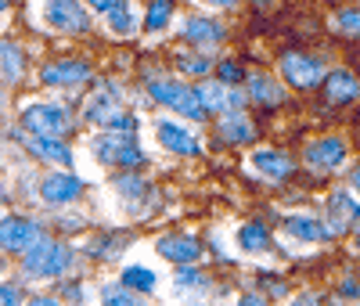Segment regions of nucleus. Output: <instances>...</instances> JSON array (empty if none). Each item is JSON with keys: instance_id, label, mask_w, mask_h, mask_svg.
Listing matches in <instances>:
<instances>
[{"instance_id": "obj_41", "label": "nucleus", "mask_w": 360, "mask_h": 306, "mask_svg": "<svg viewBox=\"0 0 360 306\" xmlns=\"http://www.w3.org/2000/svg\"><path fill=\"white\" fill-rule=\"evenodd\" d=\"M292 306H317V299H314V295H303V299H295Z\"/></svg>"}, {"instance_id": "obj_18", "label": "nucleus", "mask_w": 360, "mask_h": 306, "mask_svg": "<svg viewBox=\"0 0 360 306\" xmlns=\"http://www.w3.org/2000/svg\"><path fill=\"white\" fill-rule=\"evenodd\" d=\"M101 22H105V33H108V37H115V40L134 37L137 29L144 25V18H141V15H137V8H134V0H119V4H115L112 11H105V15H101Z\"/></svg>"}, {"instance_id": "obj_23", "label": "nucleus", "mask_w": 360, "mask_h": 306, "mask_svg": "<svg viewBox=\"0 0 360 306\" xmlns=\"http://www.w3.org/2000/svg\"><path fill=\"white\" fill-rule=\"evenodd\" d=\"M220 137L227 141V144H249L252 137H256V130H252V122L242 115V112H224V119H220Z\"/></svg>"}, {"instance_id": "obj_1", "label": "nucleus", "mask_w": 360, "mask_h": 306, "mask_svg": "<svg viewBox=\"0 0 360 306\" xmlns=\"http://www.w3.org/2000/svg\"><path fill=\"white\" fill-rule=\"evenodd\" d=\"M148 94H152V101H159L162 108H169L176 119H191L198 122L205 115L202 101H198V90L180 83L176 76H162V72H152L148 76Z\"/></svg>"}, {"instance_id": "obj_5", "label": "nucleus", "mask_w": 360, "mask_h": 306, "mask_svg": "<svg viewBox=\"0 0 360 306\" xmlns=\"http://www.w3.org/2000/svg\"><path fill=\"white\" fill-rule=\"evenodd\" d=\"M40 22L51 33L62 37H79L90 29V8L83 0H44L40 4Z\"/></svg>"}, {"instance_id": "obj_37", "label": "nucleus", "mask_w": 360, "mask_h": 306, "mask_svg": "<svg viewBox=\"0 0 360 306\" xmlns=\"http://www.w3.org/2000/svg\"><path fill=\"white\" fill-rule=\"evenodd\" d=\"M202 8H213V11H231V8H238V0H198Z\"/></svg>"}, {"instance_id": "obj_19", "label": "nucleus", "mask_w": 360, "mask_h": 306, "mask_svg": "<svg viewBox=\"0 0 360 306\" xmlns=\"http://www.w3.org/2000/svg\"><path fill=\"white\" fill-rule=\"evenodd\" d=\"M324 98L332 105H353L360 98V79L346 69H332L324 76Z\"/></svg>"}, {"instance_id": "obj_16", "label": "nucleus", "mask_w": 360, "mask_h": 306, "mask_svg": "<svg viewBox=\"0 0 360 306\" xmlns=\"http://www.w3.org/2000/svg\"><path fill=\"white\" fill-rule=\"evenodd\" d=\"M281 231L299 245H321V241H328V234H332V227H328L321 217H310V212H295V217H285V224H281Z\"/></svg>"}, {"instance_id": "obj_33", "label": "nucleus", "mask_w": 360, "mask_h": 306, "mask_svg": "<svg viewBox=\"0 0 360 306\" xmlns=\"http://www.w3.org/2000/svg\"><path fill=\"white\" fill-rule=\"evenodd\" d=\"M217 72H220V79H224V83H242V79H245L242 65H238L234 58H224L220 65H217Z\"/></svg>"}, {"instance_id": "obj_43", "label": "nucleus", "mask_w": 360, "mask_h": 306, "mask_svg": "<svg viewBox=\"0 0 360 306\" xmlns=\"http://www.w3.org/2000/svg\"><path fill=\"white\" fill-rule=\"evenodd\" d=\"M328 306H349V299H342V295H339V299H332Z\"/></svg>"}, {"instance_id": "obj_7", "label": "nucleus", "mask_w": 360, "mask_h": 306, "mask_svg": "<svg viewBox=\"0 0 360 306\" xmlns=\"http://www.w3.org/2000/svg\"><path fill=\"white\" fill-rule=\"evenodd\" d=\"M152 137H155V144H159L162 151H169V155H184V159H191V155H198V151H202L198 134L188 127V122H180L176 115L155 119V122H152Z\"/></svg>"}, {"instance_id": "obj_29", "label": "nucleus", "mask_w": 360, "mask_h": 306, "mask_svg": "<svg viewBox=\"0 0 360 306\" xmlns=\"http://www.w3.org/2000/svg\"><path fill=\"white\" fill-rule=\"evenodd\" d=\"M101 306H144V299H141V292L115 281V285H101Z\"/></svg>"}, {"instance_id": "obj_31", "label": "nucleus", "mask_w": 360, "mask_h": 306, "mask_svg": "<svg viewBox=\"0 0 360 306\" xmlns=\"http://www.w3.org/2000/svg\"><path fill=\"white\" fill-rule=\"evenodd\" d=\"M0 54H4V83H18L22 79V69H25V54L15 40H4V47H0Z\"/></svg>"}, {"instance_id": "obj_22", "label": "nucleus", "mask_w": 360, "mask_h": 306, "mask_svg": "<svg viewBox=\"0 0 360 306\" xmlns=\"http://www.w3.org/2000/svg\"><path fill=\"white\" fill-rule=\"evenodd\" d=\"M245 90H249V101H256V105H281L285 101V79H274L266 72H252Z\"/></svg>"}, {"instance_id": "obj_39", "label": "nucleus", "mask_w": 360, "mask_h": 306, "mask_svg": "<svg viewBox=\"0 0 360 306\" xmlns=\"http://www.w3.org/2000/svg\"><path fill=\"white\" fill-rule=\"evenodd\" d=\"M25 306H62V302H58L54 295H37V299H29Z\"/></svg>"}, {"instance_id": "obj_42", "label": "nucleus", "mask_w": 360, "mask_h": 306, "mask_svg": "<svg viewBox=\"0 0 360 306\" xmlns=\"http://www.w3.org/2000/svg\"><path fill=\"white\" fill-rule=\"evenodd\" d=\"M353 253H356V256H360V227H356V231H353Z\"/></svg>"}, {"instance_id": "obj_35", "label": "nucleus", "mask_w": 360, "mask_h": 306, "mask_svg": "<svg viewBox=\"0 0 360 306\" xmlns=\"http://www.w3.org/2000/svg\"><path fill=\"white\" fill-rule=\"evenodd\" d=\"M0 306H22V295H18L15 285H4V288H0Z\"/></svg>"}, {"instance_id": "obj_21", "label": "nucleus", "mask_w": 360, "mask_h": 306, "mask_svg": "<svg viewBox=\"0 0 360 306\" xmlns=\"http://www.w3.org/2000/svg\"><path fill=\"white\" fill-rule=\"evenodd\" d=\"M234 245H238V253H245V256H263L270 253V245H274V238H270V231L256 220L242 224L234 231Z\"/></svg>"}, {"instance_id": "obj_27", "label": "nucleus", "mask_w": 360, "mask_h": 306, "mask_svg": "<svg viewBox=\"0 0 360 306\" xmlns=\"http://www.w3.org/2000/svg\"><path fill=\"white\" fill-rule=\"evenodd\" d=\"M176 69L184 76H209V69H213V61H209V51L195 47V51H180L176 58Z\"/></svg>"}, {"instance_id": "obj_4", "label": "nucleus", "mask_w": 360, "mask_h": 306, "mask_svg": "<svg viewBox=\"0 0 360 306\" xmlns=\"http://www.w3.org/2000/svg\"><path fill=\"white\" fill-rule=\"evenodd\" d=\"M18 122L25 134H40V137H65L72 130V112L58 101H29L18 112Z\"/></svg>"}, {"instance_id": "obj_6", "label": "nucleus", "mask_w": 360, "mask_h": 306, "mask_svg": "<svg viewBox=\"0 0 360 306\" xmlns=\"http://www.w3.org/2000/svg\"><path fill=\"white\" fill-rule=\"evenodd\" d=\"M119 115H127V105H123V90H119V83L112 79H101L98 90L86 98L83 105V119L90 122V127H101V130H112V122Z\"/></svg>"}, {"instance_id": "obj_2", "label": "nucleus", "mask_w": 360, "mask_h": 306, "mask_svg": "<svg viewBox=\"0 0 360 306\" xmlns=\"http://www.w3.org/2000/svg\"><path fill=\"white\" fill-rule=\"evenodd\" d=\"M90 155H94L101 166H112V170H137L144 166L148 159V151L137 144L134 134H98V137H90Z\"/></svg>"}, {"instance_id": "obj_44", "label": "nucleus", "mask_w": 360, "mask_h": 306, "mask_svg": "<svg viewBox=\"0 0 360 306\" xmlns=\"http://www.w3.org/2000/svg\"><path fill=\"white\" fill-rule=\"evenodd\" d=\"M256 4H259V8H266V4H274V0H256Z\"/></svg>"}, {"instance_id": "obj_13", "label": "nucleus", "mask_w": 360, "mask_h": 306, "mask_svg": "<svg viewBox=\"0 0 360 306\" xmlns=\"http://www.w3.org/2000/svg\"><path fill=\"white\" fill-rule=\"evenodd\" d=\"M90 79V65L79 58H62V61H51V65L40 69V83L51 90H69Z\"/></svg>"}, {"instance_id": "obj_36", "label": "nucleus", "mask_w": 360, "mask_h": 306, "mask_svg": "<svg viewBox=\"0 0 360 306\" xmlns=\"http://www.w3.org/2000/svg\"><path fill=\"white\" fill-rule=\"evenodd\" d=\"M83 4L94 11V15H105V11H112V8L119 4V0H83Z\"/></svg>"}, {"instance_id": "obj_38", "label": "nucleus", "mask_w": 360, "mask_h": 306, "mask_svg": "<svg viewBox=\"0 0 360 306\" xmlns=\"http://www.w3.org/2000/svg\"><path fill=\"white\" fill-rule=\"evenodd\" d=\"M349 191H353V195L360 198V162H356V166L349 170Z\"/></svg>"}, {"instance_id": "obj_10", "label": "nucleus", "mask_w": 360, "mask_h": 306, "mask_svg": "<svg viewBox=\"0 0 360 306\" xmlns=\"http://www.w3.org/2000/svg\"><path fill=\"white\" fill-rule=\"evenodd\" d=\"M155 253L173 263V267H195L202 260V241L195 234H180V231H169V234H159L155 241Z\"/></svg>"}, {"instance_id": "obj_9", "label": "nucleus", "mask_w": 360, "mask_h": 306, "mask_svg": "<svg viewBox=\"0 0 360 306\" xmlns=\"http://www.w3.org/2000/svg\"><path fill=\"white\" fill-rule=\"evenodd\" d=\"M245 166H249L252 177H259V180H266V184H281V180L292 177L295 159L288 155V151H281V148H256Z\"/></svg>"}, {"instance_id": "obj_34", "label": "nucleus", "mask_w": 360, "mask_h": 306, "mask_svg": "<svg viewBox=\"0 0 360 306\" xmlns=\"http://www.w3.org/2000/svg\"><path fill=\"white\" fill-rule=\"evenodd\" d=\"M339 295H342V299H349V302H353V299H360V281H356V278H346V281L339 285Z\"/></svg>"}, {"instance_id": "obj_12", "label": "nucleus", "mask_w": 360, "mask_h": 306, "mask_svg": "<svg viewBox=\"0 0 360 306\" xmlns=\"http://www.w3.org/2000/svg\"><path fill=\"white\" fill-rule=\"evenodd\" d=\"M83 195V180L72 170H54L40 180V198L47 205H72Z\"/></svg>"}, {"instance_id": "obj_40", "label": "nucleus", "mask_w": 360, "mask_h": 306, "mask_svg": "<svg viewBox=\"0 0 360 306\" xmlns=\"http://www.w3.org/2000/svg\"><path fill=\"white\" fill-rule=\"evenodd\" d=\"M234 306H270V302H266V299H259V295H242Z\"/></svg>"}, {"instance_id": "obj_28", "label": "nucleus", "mask_w": 360, "mask_h": 306, "mask_svg": "<svg viewBox=\"0 0 360 306\" xmlns=\"http://www.w3.org/2000/svg\"><path fill=\"white\" fill-rule=\"evenodd\" d=\"M112 188H115V195L123 198L127 205H137L141 198H148V184H144L141 177L127 173V170H123V177H115V180H112Z\"/></svg>"}, {"instance_id": "obj_15", "label": "nucleus", "mask_w": 360, "mask_h": 306, "mask_svg": "<svg viewBox=\"0 0 360 306\" xmlns=\"http://www.w3.org/2000/svg\"><path fill=\"white\" fill-rule=\"evenodd\" d=\"M40 238H44L40 227L29 217H4V224H0V245H4V253H25Z\"/></svg>"}, {"instance_id": "obj_24", "label": "nucleus", "mask_w": 360, "mask_h": 306, "mask_svg": "<svg viewBox=\"0 0 360 306\" xmlns=\"http://www.w3.org/2000/svg\"><path fill=\"white\" fill-rule=\"evenodd\" d=\"M119 281H123L127 288H134V292H141V295H148V292L159 288V274L152 267H144V263H130V267L119 270Z\"/></svg>"}, {"instance_id": "obj_20", "label": "nucleus", "mask_w": 360, "mask_h": 306, "mask_svg": "<svg viewBox=\"0 0 360 306\" xmlns=\"http://www.w3.org/2000/svg\"><path fill=\"white\" fill-rule=\"evenodd\" d=\"M29 155H37L40 162L51 166H69L72 162V151L62 137H40V134H29Z\"/></svg>"}, {"instance_id": "obj_8", "label": "nucleus", "mask_w": 360, "mask_h": 306, "mask_svg": "<svg viewBox=\"0 0 360 306\" xmlns=\"http://www.w3.org/2000/svg\"><path fill=\"white\" fill-rule=\"evenodd\" d=\"M278 72L285 79V87H295V90H314L324 83V61L314 58V54H303V51H288L281 54L278 61Z\"/></svg>"}, {"instance_id": "obj_17", "label": "nucleus", "mask_w": 360, "mask_h": 306, "mask_svg": "<svg viewBox=\"0 0 360 306\" xmlns=\"http://www.w3.org/2000/svg\"><path fill=\"white\" fill-rule=\"evenodd\" d=\"M324 217L332 231H349L353 224L360 227V202L353 198V191H332L324 205Z\"/></svg>"}, {"instance_id": "obj_11", "label": "nucleus", "mask_w": 360, "mask_h": 306, "mask_svg": "<svg viewBox=\"0 0 360 306\" xmlns=\"http://www.w3.org/2000/svg\"><path fill=\"white\" fill-rule=\"evenodd\" d=\"M303 162L314 173H332L346 162V141L342 137H317L303 148Z\"/></svg>"}, {"instance_id": "obj_26", "label": "nucleus", "mask_w": 360, "mask_h": 306, "mask_svg": "<svg viewBox=\"0 0 360 306\" xmlns=\"http://www.w3.org/2000/svg\"><path fill=\"white\" fill-rule=\"evenodd\" d=\"M173 25V0H152L144 11V33L148 37H162Z\"/></svg>"}, {"instance_id": "obj_14", "label": "nucleus", "mask_w": 360, "mask_h": 306, "mask_svg": "<svg viewBox=\"0 0 360 306\" xmlns=\"http://www.w3.org/2000/svg\"><path fill=\"white\" fill-rule=\"evenodd\" d=\"M180 37H184L191 47H202V51H209V47L224 44L227 29H224V22L209 18V15H188V18H180Z\"/></svg>"}, {"instance_id": "obj_3", "label": "nucleus", "mask_w": 360, "mask_h": 306, "mask_svg": "<svg viewBox=\"0 0 360 306\" xmlns=\"http://www.w3.org/2000/svg\"><path fill=\"white\" fill-rule=\"evenodd\" d=\"M22 274L29 281H44V278H58L72 267V253L65 249L62 241H51V238H40L37 245H29L22 253Z\"/></svg>"}, {"instance_id": "obj_32", "label": "nucleus", "mask_w": 360, "mask_h": 306, "mask_svg": "<svg viewBox=\"0 0 360 306\" xmlns=\"http://www.w3.org/2000/svg\"><path fill=\"white\" fill-rule=\"evenodd\" d=\"M332 29L339 37H356L360 40V8H342L332 15Z\"/></svg>"}, {"instance_id": "obj_25", "label": "nucleus", "mask_w": 360, "mask_h": 306, "mask_svg": "<svg viewBox=\"0 0 360 306\" xmlns=\"http://www.w3.org/2000/svg\"><path fill=\"white\" fill-rule=\"evenodd\" d=\"M198 90V101L205 112H227V98H231V83L224 79H205L195 87Z\"/></svg>"}, {"instance_id": "obj_30", "label": "nucleus", "mask_w": 360, "mask_h": 306, "mask_svg": "<svg viewBox=\"0 0 360 306\" xmlns=\"http://www.w3.org/2000/svg\"><path fill=\"white\" fill-rule=\"evenodd\" d=\"M173 288H176V292H184V295H191V292L209 288V278H205L198 267H176V274H173Z\"/></svg>"}]
</instances>
